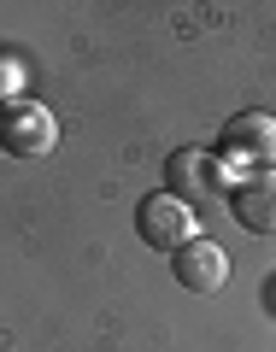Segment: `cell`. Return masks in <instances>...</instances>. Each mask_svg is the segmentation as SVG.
Returning a JSON list of instances; mask_svg holds the SVG:
<instances>
[{
    "label": "cell",
    "instance_id": "4",
    "mask_svg": "<svg viewBox=\"0 0 276 352\" xmlns=\"http://www.w3.org/2000/svg\"><path fill=\"white\" fill-rule=\"evenodd\" d=\"M217 159L224 164H247L253 170H276V118L270 112H235L217 135Z\"/></svg>",
    "mask_w": 276,
    "mask_h": 352
},
{
    "label": "cell",
    "instance_id": "5",
    "mask_svg": "<svg viewBox=\"0 0 276 352\" xmlns=\"http://www.w3.org/2000/svg\"><path fill=\"white\" fill-rule=\"evenodd\" d=\"M171 276L182 282V294H206V300H212V294L229 288V252L200 235V241H189V247L171 258Z\"/></svg>",
    "mask_w": 276,
    "mask_h": 352
},
{
    "label": "cell",
    "instance_id": "2",
    "mask_svg": "<svg viewBox=\"0 0 276 352\" xmlns=\"http://www.w3.org/2000/svg\"><path fill=\"white\" fill-rule=\"evenodd\" d=\"M164 182H171L164 194H176L182 206L200 212V206H212V200L229 194V164L217 153H206V147H182V153L164 159Z\"/></svg>",
    "mask_w": 276,
    "mask_h": 352
},
{
    "label": "cell",
    "instance_id": "3",
    "mask_svg": "<svg viewBox=\"0 0 276 352\" xmlns=\"http://www.w3.org/2000/svg\"><path fill=\"white\" fill-rule=\"evenodd\" d=\"M59 147V118L53 106L41 100H6L0 106V153H12V159H41V153Z\"/></svg>",
    "mask_w": 276,
    "mask_h": 352
},
{
    "label": "cell",
    "instance_id": "6",
    "mask_svg": "<svg viewBox=\"0 0 276 352\" xmlns=\"http://www.w3.org/2000/svg\"><path fill=\"white\" fill-rule=\"evenodd\" d=\"M229 212H235V223L253 229V235H276V170L241 176L235 194H229Z\"/></svg>",
    "mask_w": 276,
    "mask_h": 352
},
{
    "label": "cell",
    "instance_id": "1",
    "mask_svg": "<svg viewBox=\"0 0 276 352\" xmlns=\"http://www.w3.org/2000/svg\"><path fill=\"white\" fill-rule=\"evenodd\" d=\"M136 235H141V247L176 258L189 241H200V212L182 206L176 194H147V200L136 206Z\"/></svg>",
    "mask_w": 276,
    "mask_h": 352
}]
</instances>
